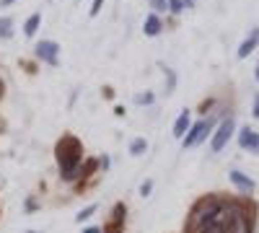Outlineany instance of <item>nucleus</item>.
Instances as JSON below:
<instances>
[{"instance_id": "f257e3e1", "label": "nucleus", "mask_w": 259, "mask_h": 233, "mask_svg": "<svg viewBox=\"0 0 259 233\" xmlns=\"http://www.w3.org/2000/svg\"><path fill=\"white\" fill-rule=\"evenodd\" d=\"M197 233H251V215L244 202H228L221 207L207 225H202Z\"/></svg>"}, {"instance_id": "f03ea898", "label": "nucleus", "mask_w": 259, "mask_h": 233, "mask_svg": "<svg viewBox=\"0 0 259 233\" xmlns=\"http://www.w3.org/2000/svg\"><path fill=\"white\" fill-rule=\"evenodd\" d=\"M55 158H57V166H60L62 181H73L80 174V161H83V145H80V140L73 137V135H65L62 140H57Z\"/></svg>"}, {"instance_id": "7ed1b4c3", "label": "nucleus", "mask_w": 259, "mask_h": 233, "mask_svg": "<svg viewBox=\"0 0 259 233\" xmlns=\"http://www.w3.org/2000/svg\"><path fill=\"white\" fill-rule=\"evenodd\" d=\"M226 205V200H221V197H202L197 205L192 207V213H189V230H194L197 233L202 225H207L215 215L221 213V207Z\"/></svg>"}, {"instance_id": "20e7f679", "label": "nucleus", "mask_w": 259, "mask_h": 233, "mask_svg": "<svg viewBox=\"0 0 259 233\" xmlns=\"http://www.w3.org/2000/svg\"><path fill=\"white\" fill-rule=\"evenodd\" d=\"M233 130H236V122H233V117L223 119V122L218 124V130H215V135H212V143H210V151H212V153H221L223 148H226V143L231 140Z\"/></svg>"}, {"instance_id": "39448f33", "label": "nucleus", "mask_w": 259, "mask_h": 233, "mask_svg": "<svg viewBox=\"0 0 259 233\" xmlns=\"http://www.w3.org/2000/svg\"><path fill=\"white\" fill-rule=\"evenodd\" d=\"M212 130V122L210 119H202V122H197L192 127V130L182 137V143H184V148H192V145H197V143H202L205 137H207V132Z\"/></svg>"}, {"instance_id": "423d86ee", "label": "nucleus", "mask_w": 259, "mask_h": 233, "mask_svg": "<svg viewBox=\"0 0 259 233\" xmlns=\"http://www.w3.org/2000/svg\"><path fill=\"white\" fill-rule=\"evenodd\" d=\"M57 52H60V47H57V41H39L36 44V57L41 60V62H47V65H57Z\"/></svg>"}, {"instance_id": "0eeeda50", "label": "nucleus", "mask_w": 259, "mask_h": 233, "mask_svg": "<svg viewBox=\"0 0 259 233\" xmlns=\"http://www.w3.org/2000/svg\"><path fill=\"white\" fill-rule=\"evenodd\" d=\"M124 215H127V207H124L122 202H117L114 210H112V220L104 225V233H122V228H124Z\"/></svg>"}, {"instance_id": "6e6552de", "label": "nucleus", "mask_w": 259, "mask_h": 233, "mask_svg": "<svg viewBox=\"0 0 259 233\" xmlns=\"http://www.w3.org/2000/svg\"><path fill=\"white\" fill-rule=\"evenodd\" d=\"M239 145L244 148V151H249V153H259V132L244 127V130L239 132Z\"/></svg>"}, {"instance_id": "1a4fd4ad", "label": "nucleus", "mask_w": 259, "mask_h": 233, "mask_svg": "<svg viewBox=\"0 0 259 233\" xmlns=\"http://www.w3.org/2000/svg\"><path fill=\"white\" fill-rule=\"evenodd\" d=\"M231 181L236 184V189H239L241 195H249V192H254V179H249L246 174H241V171H231Z\"/></svg>"}, {"instance_id": "9d476101", "label": "nucleus", "mask_w": 259, "mask_h": 233, "mask_svg": "<svg viewBox=\"0 0 259 233\" xmlns=\"http://www.w3.org/2000/svg\"><path fill=\"white\" fill-rule=\"evenodd\" d=\"M256 44H259V29H254L251 31V36L246 39V41H241V47H239V57L244 60V57H249L254 50H256Z\"/></svg>"}, {"instance_id": "9b49d317", "label": "nucleus", "mask_w": 259, "mask_h": 233, "mask_svg": "<svg viewBox=\"0 0 259 233\" xmlns=\"http://www.w3.org/2000/svg\"><path fill=\"white\" fill-rule=\"evenodd\" d=\"M187 130H189V112H182L179 119H177V124H174V135L177 137H184Z\"/></svg>"}, {"instance_id": "f8f14e48", "label": "nucleus", "mask_w": 259, "mask_h": 233, "mask_svg": "<svg viewBox=\"0 0 259 233\" xmlns=\"http://www.w3.org/2000/svg\"><path fill=\"white\" fill-rule=\"evenodd\" d=\"M143 31H145L148 36H156V34L161 31V21H158V16H148V18H145Z\"/></svg>"}, {"instance_id": "ddd939ff", "label": "nucleus", "mask_w": 259, "mask_h": 233, "mask_svg": "<svg viewBox=\"0 0 259 233\" xmlns=\"http://www.w3.org/2000/svg\"><path fill=\"white\" fill-rule=\"evenodd\" d=\"M39 24H41V16H39V13L29 16V18H26V24H24L26 36H34V34H36V29H39Z\"/></svg>"}, {"instance_id": "4468645a", "label": "nucleus", "mask_w": 259, "mask_h": 233, "mask_svg": "<svg viewBox=\"0 0 259 233\" xmlns=\"http://www.w3.org/2000/svg\"><path fill=\"white\" fill-rule=\"evenodd\" d=\"M145 151H148V143H145L143 137H138V140L130 143V153H133V156H143Z\"/></svg>"}, {"instance_id": "2eb2a0df", "label": "nucleus", "mask_w": 259, "mask_h": 233, "mask_svg": "<svg viewBox=\"0 0 259 233\" xmlns=\"http://www.w3.org/2000/svg\"><path fill=\"white\" fill-rule=\"evenodd\" d=\"M94 213H96V205H89L85 210H80V213L75 215V223H83V220H89V218H91Z\"/></svg>"}, {"instance_id": "dca6fc26", "label": "nucleus", "mask_w": 259, "mask_h": 233, "mask_svg": "<svg viewBox=\"0 0 259 233\" xmlns=\"http://www.w3.org/2000/svg\"><path fill=\"white\" fill-rule=\"evenodd\" d=\"M11 26H13V21L11 18H0V36H11Z\"/></svg>"}, {"instance_id": "f3484780", "label": "nucleus", "mask_w": 259, "mask_h": 233, "mask_svg": "<svg viewBox=\"0 0 259 233\" xmlns=\"http://www.w3.org/2000/svg\"><path fill=\"white\" fill-rule=\"evenodd\" d=\"M96 168H99V161H96V158H91V161H85V166H83V171H80V174H83V176H91V174L96 171Z\"/></svg>"}, {"instance_id": "a211bd4d", "label": "nucleus", "mask_w": 259, "mask_h": 233, "mask_svg": "<svg viewBox=\"0 0 259 233\" xmlns=\"http://www.w3.org/2000/svg\"><path fill=\"white\" fill-rule=\"evenodd\" d=\"M168 11L171 13H182L184 11V0H168Z\"/></svg>"}, {"instance_id": "6ab92c4d", "label": "nucleus", "mask_w": 259, "mask_h": 233, "mask_svg": "<svg viewBox=\"0 0 259 233\" xmlns=\"http://www.w3.org/2000/svg\"><path fill=\"white\" fill-rule=\"evenodd\" d=\"M135 104H153V94H138Z\"/></svg>"}, {"instance_id": "aec40b11", "label": "nucleus", "mask_w": 259, "mask_h": 233, "mask_svg": "<svg viewBox=\"0 0 259 233\" xmlns=\"http://www.w3.org/2000/svg\"><path fill=\"white\" fill-rule=\"evenodd\" d=\"M150 8H156V11H166V8H168V0H150Z\"/></svg>"}, {"instance_id": "412c9836", "label": "nucleus", "mask_w": 259, "mask_h": 233, "mask_svg": "<svg viewBox=\"0 0 259 233\" xmlns=\"http://www.w3.org/2000/svg\"><path fill=\"white\" fill-rule=\"evenodd\" d=\"M150 189H153V181L148 179V181H143V187H140V195H143V197H148V195H150Z\"/></svg>"}, {"instance_id": "4be33fe9", "label": "nucleus", "mask_w": 259, "mask_h": 233, "mask_svg": "<svg viewBox=\"0 0 259 233\" xmlns=\"http://www.w3.org/2000/svg\"><path fill=\"white\" fill-rule=\"evenodd\" d=\"M101 6H104V0H94V6H91V16H99Z\"/></svg>"}, {"instance_id": "5701e85b", "label": "nucleus", "mask_w": 259, "mask_h": 233, "mask_svg": "<svg viewBox=\"0 0 259 233\" xmlns=\"http://www.w3.org/2000/svg\"><path fill=\"white\" fill-rule=\"evenodd\" d=\"M251 114H254V119H259V94H256V99H254V109H251Z\"/></svg>"}, {"instance_id": "b1692460", "label": "nucleus", "mask_w": 259, "mask_h": 233, "mask_svg": "<svg viewBox=\"0 0 259 233\" xmlns=\"http://www.w3.org/2000/svg\"><path fill=\"white\" fill-rule=\"evenodd\" d=\"M11 3H16V0H0V6H3V8H6V6H11Z\"/></svg>"}, {"instance_id": "393cba45", "label": "nucleus", "mask_w": 259, "mask_h": 233, "mask_svg": "<svg viewBox=\"0 0 259 233\" xmlns=\"http://www.w3.org/2000/svg\"><path fill=\"white\" fill-rule=\"evenodd\" d=\"M83 233H101V230H99V228H85Z\"/></svg>"}, {"instance_id": "a878e982", "label": "nucleus", "mask_w": 259, "mask_h": 233, "mask_svg": "<svg viewBox=\"0 0 259 233\" xmlns=\"http://www.w3.org/2000/svg\"><path fill=\"white\" fill-rule=\"evenodd\" d=\"M0 96H3V80H0Z\"/></svg>"}, {"instance_id": "bb28decb", "label": "nucleus", "mask_w": 259, "mask_h": 233, "mask_svg": "<svg viewBox=\"0 0 259 233\" xmlns=\"http://www.w3.org/2000/svg\"><path fill=\"white\" fill-rule=\"evenodd\" d=\"M254 75H256V80H259V65H256V73H254Z\"/></svg>"}, {"instance_id": "cd10ccee", "label": "nucleus", "mask_w": 259, "mask_h": 233, "mask_svg": "<svg viewBox=\"0 0 259 233\" xmlns=\"http://www.w3.org/2000/svg\"><path fill=\"white\" fill-rule=\"evenodd\" d=\"M184 3H187V6H192V0H184Z\"/></svg>"}, {"instance_id": "c85d7f7f", "label": "nucleus", "mask_w": 259, "mask_h": 233, "mask_svg": "<svg viewBox=\"0 0 259 233\" xmlns=\"http://www.w3.org/2000/svg\"><path fill=\"white\" fill-rule=\"evenodd\" d=\"M29 233H36V230H29Z\"/></svg>"}]
</instances>
